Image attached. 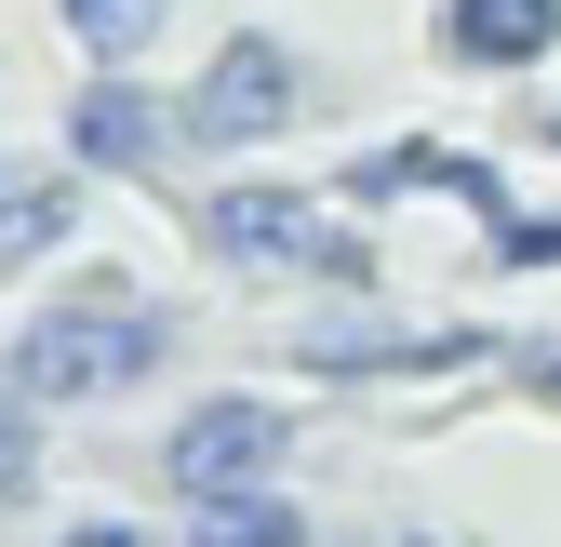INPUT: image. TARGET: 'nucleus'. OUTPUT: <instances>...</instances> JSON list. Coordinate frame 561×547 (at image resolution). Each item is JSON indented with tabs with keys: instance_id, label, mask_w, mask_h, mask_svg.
<instances>
[{
	"instance_id": "2",
	"label": "nucleus",
	"mask_w": 561,
	"mask_h": 547,
	"mask_svg": "<svg viewBox=\"0 0 561 547\" xmlns=\"http://www.w3.org/2000/svg\"><path fill=\"white\" fill-rule=\"evenodd\" d=\"M201 241L241 254V267H321V281H362V241L321 228L295 187H215V200H201Z\"/></svg>"
},
{
	"instance_id": "11",
	"label": "nucleus",
	"mask_w": 561,
	"mask_h": 547,
	"mask_svg": "<svg viewBox=\"0 0 561 547\" xmlns=\"http://www.w3.org/2000/svg\"><path fill=\"white\" fill-rule=\"evenodd\" d=\"M67 547H134V534H67Z\"/></svg>"
},
{
	"instance_id": "9",
	"label": "nucleus",
	"mask_w": 561,
	"mask_h": 547,
	"mask_svg": "<svg viewBox=\"0 0 561 547\" xmlns=\"http://www.w3.org/2000/svg\"><path fill=\"white\" fill-rule=\"evenodd\" d=\"M67 228H81V200H67V187H41V200H0V254H54Z\"/></svg>"
},
{
	"instance_id": "7",
	"label": "nucleus",
	"mask_w": 561,
	"mask_h": 547,
	"mask_svg": "<svg viewBox=\"0 0 561 547\" xmlns=\"http://www.w3.org/2000/svg\"><path fill=\"white\" fill-rule=\"evenodd\" d=\"M187 547H308V521L280 508L267 481H241V494H201V521H187Z\"/></svg>"
},
{
	"instance_id": "1",
	"label": "nucleus",
	"mask_w": 561,
	"mask_h": 547,
	"mask_svg": "<svg viewBox=\"0 0 561 547\" xmlns=\"http://www.w3.org/2000/svg\"><path fill=\"white\" fill-rule=\"evenodd\" d=\"M161 307H134V294H94V307H54L27 348H14V400H107L134 374H161Z\"/></svg>"
},
{
	"instance_id": "5",
	"label": "nucleus",
	"mask_w": 561,
	"mask_h": 547,
	"mask_svg": "<svg viewBox=\"0 0 561 547\" xmlns=\"http://www.w3.org/2000/svg\"><path fill=\"white\" fill-rule=\"evenodd\" d=\"M442 40L468 67H535L561 40V0H442Z\"/></svg>"
},
{
	"instance_id": "8",
	"label": "nucleus",
	"mask_w": 561,
	"mask_h": 547,
	"mask_svg": "<svg viewBox=\"0 0 561 547\" xmlns=\"http://www.w3.org/2000/svg\"><path fill=\"white\" fill-rule=\"evenodd\" d=\"M54 14H67V27H81L94 54H134V40H148V27H161V0H54Z\"/></svg>"
},
{
	"instance_id": "6",
	"label": "nucleus",
	"mask_w": 561,
	"mask_h": 547,
	"mask_svg": "<svg viewBox=\"0 0 561 547\" xmlns=\"http://www.w3.org/2000/svg\"><path fill=\"white\" fill-rule=\"evenodd\" d=\"M67 133H81V161H107V174H148V161L174 148V133H187V120H161L148 94H121V81H94Z\"/></svg>"
},
{
	"instance_id": "4",
	"label": "nucleus",
	"mask_w": 561,
	"mask_h": 547,
	"mask_svg": "<svg viewBox=\"0 0 561 547\" xmlns=\"http://www.w3.org/2000/svg\"><path fill=\"white\" fill-rule=\"evenodd\" d=\"M280 441H295V415H267V400H201L161 467H174L187 494H241V481H267V467H280Z\"/></svg>"
},
{
	"instance_id": "10",
	"label": "nucleus",
	"mask_w": 561,
	"mask_h": 547,
	"mask_svg": "<svg viewBox=\"0 0 561 547\" xmlns=\"http://www.w3.org/2000/svg\"><path fill=\"white\" fill-rule=\"evenodd\" d=\"M495 254H508V267H561V228H535V214H495Z\"/></svg>"
},
{
	"instance_id": "3",
	"label": "nucleus",
	"mask_w": 561,
	"mask_h": 547,
	"mask_svg": "<svg viewBox=\"0 0 561 547\" xmlns=\"http://www.w3.org/2000/svg\"><path fill=\"white\" fill-rule=\"evenodd\" d=\"M295 120V54L280 40H228L215 67H201V94H187V133L201 148H254V133Z\"/></svg>"
}]
</instances>
